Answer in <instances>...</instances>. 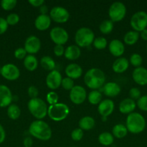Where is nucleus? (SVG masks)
<instances>
[{"label":"nucleus","mask_w":147,"mask_h":147,"mask_svg":"<svg viewBox=\"0 0 147 147\" xmlns=\"http://www.w3.org/2000/svg\"><path fill=\"white\" fill-rule=\"evenodd\" d=\"M29 133L33 137L41 141L49 140L52 136V131L49 125L41 120L32 122L29 126Z\"/></svg>","instance_id":"1"},{"label":"nucleus","mask_w":147,"mask_h":147,"mask_svg":"<svg viewBox=\"0 0 147 147\" xmlns=\"http://www.w3.org/2000/svg\"><path fill=\"white\" fill-rule=\"evenodd\" d=\"M84 83L88 88L93 90L100 88L105 82V76L99 68H91L85 74Z\"/></svg>","instance_id":"2"},{"label":"nucleus","mask_w":147,"mask_h":147,"mask_svg":"<svg viewBox=\"0 0 147 147\" xmlns=\"http://www.w3.org/2000/svg\"><path fill=\"white\" fill-rule=\"evenodd\" d=\"M146 120L144 116L139 113L133 112L128 115L126 118V126L128 131L131 134H138L144 131L146 128Z\"/></svg>","instance_id":"3"},{"label":"nucleus","mask_w":147,"mask_h":147,"mask_svg":"<svg viewBox=\"0 0 147 147\" xmlns=\"http://www.w3.org/2000/svg\"><path fill=\"white\" fill-rule=\"evenodd\" d=\"M27 108L30 113L38 120L43 119L48 114V108L46 103L42 99H30L27 103Z\"/></svg>","instance_id":"4"},{"label":"nucleus","mask_w":147,"mask_h":147,"mask_svg":"<svg viewBox=\"0 0 147 147\" xmlns=\"http://www.w3.org/2000/svg\"><path fill=\"white\" fill-rule=\"evenodd\" d=\"M69 113V108L63 103L51 105L48 108V115L51 120L61 121L66 119Z\"/></svg>","instance_id":"5"},{"label":"nucleus","mask_w":147,"mask_h":147,"mask_svg":"<svg viewBox=\"0 0 147 147\" xmlns=\"http://www.w3.org/2000/svg\"><path fill=\"white\" fill-rule=\"evenodd\" d=\"M95 40V34L91 29L82 27L75 34V42L78 47H84L90 45Z\"/></svg>","instance_id":"6"},{"label":"nucleus","mask_w":147,"mask_h":147,"mask_svg":"<svg viewBox=\"0 0 147 147\" xmlns=\"http://www.w3.org/2000/svg\"><path fill=\"white\" fill-rule=\"evenodd\" d=\"M108 14L111 21L113 22H120L125 17L126 14V7L125 4L120 1H115L112 3L109 8Z\"/></svg>","instance_id":"7"},{"label":"nucleus","mask_w":147,"mask_h":147,"mask_svg":"<svg viewBox=\"0 0 147 147\" xmlns=\"http://www.w3.org/2000/svg\"><path fill=\"white\" fill-rule=\"evenodd\" d=\"M130 23L134 31L141 32L147 27V13L144 11H137L132 16Z\"/></svg>","instance_id":"8"},{"label":"nucleus","mask_w":147,"mask_h":147,"mask_svg":"<svg viewBox=\"0 0 147 147\" xmlns=\"http://www.w3.org/2000/svg\"><path fill=\"white\" fill-rule=\"evenodd\" d=\"M0 75L8 80H15L20 77V72L14 64L7 63L0 68Z\"/></svg>","instance_id":"9"},{"label":"nucleus","mask_w":147,"mask_h":147,"mask_svg":"<svg viewBox=\"0 0 147 147\" xmlns=\"http://www.w3.org/2000/svg\"><path fill=\"white\" fill-rule=\"evenodd\" d=\"M50 37L52 41L56 45H63L69 39L68 32L63 28L60 27H53L50 32Z\"/></svg>","instance_id":"10"},{"label":"nucleus","mask_w":147,"mask_h":147,"mask_svg":"<svg viewBox=\"0 0 147 147\" xmlns=\"http://www.w3.org/2000/svg\"><path fill=\"white\" fill-rule=\"evenodd\" d=\"M69 97L72 103L76 105L82 104L86 98V92L84 88L81 86H75L70 90Z\"/></svg>","instance_id":"11"},{"label":"nucleus","mask_w":147,"mask_h":147,"mask_svg":"<svg viewBox=\"0 0 147 147\" xmlns=\"http://www.w3.org/2000/svg\"><path fill=\"white\" fill-rule=\"evenodd\" d=\"M50 17L57 23H65L69 20V13L63 7H55L50 10Z\"/></svg>","instance_id":"12"},{"label":"nucleus","mask_w":147,"mask_h":147,"mask_svg":"<svg viewBox=\"0 0 147 147\" xmlns=\"http://www.w3.org/2000/svg\"><path fill=\"white\" fill-rule=\"evenodd\" d=\"M62 76L59 71L53 70L48 73L46 77V85L51 90L57 89L61 86Z\"/></svg>","instance_id":"13"},{"label":"nucleus","mask_w":147,"mask_h":147,"mask_svg":"<svg viewBox=\"0 0 147 147\" xmlns=\"http://www.w3.org/2000/svg\"><path fill=\"white\" fill-rule=\"evenodd\" d=\"M41 47L40 40L36 36H30L26 39L24 42V50L27 53L30 55H33L37 53L40 50Z\"/></svg>","instance_id":"14"},{"label":"nucleus","mask_w":147,"mask_h":147,"mask_svg":"<svg viewBox=\"0 0 147 147\" xmlns=\"http://www.w3.org/2000/svg\"><path fill=\"white\" fill-rule=\"evenodd\" d=\"M12 98L10 89L5 85H0V107L4 108L11 105Z\"/></svg>","instance_id":"15"},{"label":"nucleus","mask_w":147,"mask_h":147,"mask_svg":"<svg viewBox=\"0 0 147 147\" xmlns=\"http://www.w3.org/2000/svg\"><path fill=\"white\" fill-rule=\"evenodd\" d=\"M133 80L139 86L147 85V69L144 67H135L132 73Z\"/></svg>","instance_id":"16"},{"label":"nucleus","mask_w":147,"mask_h":147,"mask_svg":"<svg viewBox=\"0 0 147 147\" xmlns=\"http://www.w3.org/2000/svg\"><path fill=\"white\" fill-rule=\"evenodd\" d=\"M115 105L110 99H105L98 105V112L102 117H108L112 114L114 111Z\"/></svg>","instance_id":"17"},{"label":"nucleus","mask_w":147,"mask_h":147,"mask_svg":"<svg viewBox=\"0 0 147 147\" xmlns=\"http://www.w3.org/2000/svg\"><path fill=\"white\" fill-rule=\"evenodd\" d=\"M109 51L115 57H120L124 53L125 46L119 40H112L109 44Z\"/></svg>","instance_id":"18"},{"label":"nucleus","mask_w":147,"mask_h":147,"mask_svg":"<svg viewBox=\"0 0 147 147\" xmlns=\"http://www.w3.org/2000/svg\"><path fill=\"white\" fill-rule=\"evenodd\" d=\"M51 23V19L50 16L47 14H40L37 16V18L35 21V26L36 29L40 31H44L48 30L50 26Z\"/></svg>","instance_id":"19"},{"label":"nucleus","mask_w":147,"mask_h":147,"mask_svg":"<svg viewBox=\"0 0 147 147\" xmlns=\"http://www.w3.org/2000/svg\"><path fill=\"white\" fill-rule=\"evenodd\" d=\"M104 94L108 97H115L120 93V86L115 82H109L104 85L102 88Z\"/></svg>","instance_id":"20"},{"label":"nucleus","mask_w":147,"mask_h":147,"mask_svg":"<svg viewBox=\"0 0 147 147\" xmlns=\"http://www.w3.org/2000/svg\"><path fill=\"white\" fill-rule=\"evenodd\" d=\"M65 73L68 78L71 79H77L81 77L83 73L82 67L76 63H71L66 66Z\"/></svg>","instance_id":"21"},{"label":"nucleus","mask_w":147,"mask_h":147,"mask_svg":"<svg viewBox=\"0 0 147 147\" xmlns=\"http://www.w3.org/2000/svg\"><path fill=\"white\" fill-rule=\"evenodd\" d=\"M135 107H136V103L135 100L128 98L120 102L119 105V111L123 114H130L133 112Z\"/></svg>","instance_id":"22"},{"label":"nucleus","mask_w":147,"mask_h":147,"mask_svg":"<svg viewBox=\"0 0 147 147\" xmlns=\"http://www.w3.org/2000/svg\"><path fill=\"white\" fill-rule=\"evenodd\" d=\"M129 67V62L125 57H119L114 61L112 64V70L116 73H122L126 71Z\"/></svg>","instance_id":"23"},{"label":"nucleus","mask_w":147,"mask_h":147,"mask_svg":"<svg viewBox=\"0 0 147 147\" xmlns=\"http://www.w3.org/2000/svg\"><path fill=\"white\" fill-rule=\"evenodd\" d=\"M81 55L80 48L77 45H70L65 50L64 56L69 60H75Z\"/></svg>","instance_id":"24"},{"label":"nucleus","mask_w":147,"mask_h":147,"mask_svg":"<svg viewBox=\"0 0 147 147\" xmlns=\"http://www.w3.org/2000/svg\"><path fill=\"white\" fill-rule=\"evenodd\" d=\"M38 62L37 58L33 55H29L24 59V66L29 71H34L37 69Z\"/></svg>","instance_id":"25"},{"label":"nucleus","mask_w":147,"mask_h":147,"mask_svg":"<svg viewBox=\"0 0 147 147\" xmlns=\"http://www.w3.org/2000/svg\"><path fill=\"white\" fill-rule=\"evenodd\" d=\"M95 121L93 118L90 116H84L80 119L79 122V128L82 130L88 131L92 129L95 126Z\"/></svg>","instance_id":"26"},{"label":"nucleus","mask_w":147,"mask_h":147,"mask_svg":"<svg viewBox=\"0 0 147 147\" xmlns=\"http://www.w3.org/2000/svg\"><path fill=\"white\" fill-rule=\"evenodd\" d=\"M140 34L136 31H129L124 35V42L128 45H133L138 42Z\"/></svg>","instance_id":"27"},{"label":"nucleus","mask_w":147,"mask_h":147,"mask_svg":"<svg viewBox=\"0 0 147 147\" xmlns=\"http://www.w3.org/2000/svg\"><path fill=\"white\" fill-rule=\"evenodd\" d=\"M112 134L115 137L118 139H122L128 134V129L125 125L119 123V124H116L112 128Z\"/></svg>","instance_id":"28"},{"label":"nucleus","mask_w":147,"mask_h":147,"mask_svg":"<svg viewBox=\"0 0 147 147\" xmlns=\"http://www.w3.org/2000/svg\"><path fill=\"white\" fill-rule=\"evenodd\" d=\"M40 65L45 70L52 71L56 67V63L53 60V59L51 58L50 56H43L40 59Z\"/></svg>","instance_id":"29"},{"label":"nucleus","mask_w":147,"mask_h":147,"mask_svg":"<svg viewBox=\"0 0 147 147\" xmlns=\"http://www.w3.org/2000/svg\"><path fill=\"white\" fill-rule=\"evenodd\" d=\"M98 141L103 146H110L114 142V137L109 132H103L98 137Z\"/></svg>","instance_id":"30"},{"label":"nucleus","mask_w":147,"mask_h":147,"mask_svg":"<svg viewBox=\"0 0 147 147\" xmlns=\"http://www.w3.org/2000/svg\"><path fill=\"white\" fill-rule=\"evenodd\" d=\"M21 114V110L20 107L16 104H11L8 106L7 109V115L9 118L12 120H16L18 119Z\"/></svg>","instance_id":"31"},{"label":"nucleus","mask_w":147,"mask_h":147,"mask_svg":"<svg viewBox=\"0 0 147 147\" xmlns=\"http://www.w3.org/2000/svg\"><path fill=\"white\" fill-rule=\"evenodd\" d=\"M102 93L97 90L91 91L88 95V100L92 105L99 104L102 101Z\"/></svg>","instance_id":"32"},{"label":"nucleus","mask_w":147,"mask_h":147,"mask_svg":"<svg viewBox=\"0 0 147 147\" xmlns=\"http://www.w3.org/2000/svg\"><path fill=\"white\" fill-rule=\"evenodd\" d=\"M113 22L110 20H106L101 22L99 25V30L103 34H109L113 30Z\"/></svg>","instance_id":"33"},{"label":"nucleus","mask_w":147,"mask_h":147,"mask_svg":"<svg viewBox=\"0 0 147 147\" xmlns=\"http://www.w3.org/2000/svg\"><path fill=\"white\" fill-rule=\"evenodd\" d=\"M94 47L98 50H103L108 45V41L105 37H99L95 39L93 42Z\"/></svg>","instance_id":"34"},{"label":"nucleus","mask_w":147,"mask_h":147,"mask_svg":"<svg viewBox=\"0 0 147 147\" xmlns=\"http://www.w3.org/2000/svg\"><path fill=\"white\" fill-rule=\"evenodd\" d=\"M143 63V58L141 55H140L138 53H133L131 55L130 57V63L133 66L135 67H141V64Z\"/></svg>","instance_id":"35"},{"label":"nucleus","mask_w":147,"mask_h":147,"mask_svg":"<svg viewBox=\"0 0 147 147\" xmlns=\"http://www.w3.org/2000/svg\"><path fill=\"white\" fill-rule=\"evenodd\" d=\"M17 3L16 0H2L1 1V7L4 10L10 11L16 7Z\"/></svg>","instance_id":"36"},{"label":"nucleus","mask_w":147,"mask_h":147,"mask_svg":"<svg viewBox=\"0 0 147 147\" xmlns=\"http://www.w3.org/2000/svg\"><path fill=\"white\" fill-rule=\"evenodd\" d=\"M61 86L65 90H71L74 86V83L73 79L69 78L66 77L62 79L61 81Z\"/></svg>","instance_id":"37"},{"label":"nucleus","mask_w":147,"mask_h":147,"mask_svg":"<svg viewBox=\"0 0 147 147\" xmlns=\"http://www.w3.org/2000/svg\"><path fill=\"white\" fill-rule=\"evenodd\" d=\"M6 21H7L8 25H15L20 21V17L18 14H15V13H12L7 16L6 18Z\"/></svg>","instance_id":"38"},{"label":"nucleus","mask_w":147,"mask_h":147,"mask_svg":"<svg viewBox=\"0 0 147 147\" xmlns=\"http://www.w3.org/2000/svg\"><path fill=\"white\" fill-rule=\"evenodd\" d=\"M136 105L140 110L147 112V95L141 96L137 100Z\"/></svg>","instance_id":"39"},{"label":"nucleus","mask_w":147,"mask_h":147,"mask_svg":"<svg viewBox=\"0 0 147 147\" xmlns=\"http://www.w3.org/2000/svg\"><path fill=\"white\" fill-rule=\"evenodd\" d=\"M46 100H47L48 103L50 104V106L51 105H54L58 103V100H59V96L56 93L52 91L50 92L47 94L46 96Z\"/></svg>","instance_id":"40"},{"label":"nucleus","mask_w":147,"mask_h":147,"mask_svg":"<svg viewBox=\"0 0 147 147\" xmlns=\"http://www.w3.org/2000/svg\"><path fill=\"white\" fill-rule=\"evenodd\" d=\"M71 136V139L75 142H79V141L82 140L84 136L83 130L81 129L80 128L74 129V130L72 131Z\"/></svg>","instance_id":"41"},{"label":"nucleus","mask_w":147,"mask_h":147,"mask_svg":"<svg viewBox=\"0 0 147 147\" xmlns=\"http://www.w3.org/2000/svg\"><path fill=\"white\" fill-rule=\"evenodd\" d=\"M129 96L132 100H138L141 97V90L138 88H132L129 90Z\"/></svg>","instance_id":"42"},{"label":"nucleus","mask_w":147,"mask_h":147,"mask_svg":"<svg viewBox=\"0 0 147 147\" xmlns=\"http://www.w3.org/2000/svg\"><path fill=\"white\" fill-rule=\"evenodd\" d=\"M14 57L17 59H19V60H22V59H24L27 56V52L24 50V48H22V47H20V48H17V50H15L14 51Z\"/></svg>","instance_id":"43"},{"label":"nucleus","mask_w":147,"mask_h":147,"mask_svg":"<svg viewBox=\"0 0 147 147\" xmlns=\"http://www.w3.org/2000/svg\"><path fill=\"white\" fill-rule=\"evenodd\" d=\"M27 93H28V96H30V98L31 99L37 98L39 95L38 89L35 86H30L28 88V89H27Z\"/></svg>","instance_id":"44"},{"label":"nucleus","mask_w":147,"mask_h":147,"mask_svg":"<svg viewBox=\"0 0 147 147\" xmlns=\"http://www.w3.org/2000/svg\"><path fill=\"white\" fill-rule=\"evenodd\" d=\"M8 24H7L6 19L0 17V35L4 34L8 29Z\"/></svg>","instance_id":"45"},{"label":"nucleus","mask_w":147,"mask_h":147,"mask_svg":"<svg viewBox=\"0 0 147 147\" xmlns=\"http://www.w3.org/2000/svg\"><path fill=\"white\" fill-rule=\"evenodd\" d=\"M53 52H54L55 55L58 56V57H61L63 55H64L65 50L63 48V45H56L53 49Z\"/></svg>","instance_id":"46"},{"label":"nucleus","mask_w":147,"mask_h":147,"mask_svg":"<svg viewBox=\"0 0 147 147\" xmlns=\"http://www.w3.org/2000/svg\"><path fill=\"white\" fill-rule=\"evenodd\" d=\"M28 2L35 7H40L43 5L45 1L43 0H29Z\"/></svg>","instance_id":"47"},{"label":"nucleus","mask_w":147,"mask_h":147,"mask_svg":"<svg viewBox=\"0 0 147 147\" xmlns=\"http://www.w3.org/2000/svg\"><path fill=\"white\" fill-rule=\"evenodd\" d=\"M6 138V133L4 127L0 124V144L4 142Z\"/></svg>","instance_id":"48"},{"label":"nucleus","mask_w":147,"mask_h":147,"mask_svg":"<svg viewBox=\"0 0 147 147\" xmlns=\"http://www.w3.org/2000/svg\"><path fill=\"white\" fill-rule=\"evenodd\" d=\"M33 141L31 137H26L24 138V141H23V144L24 147H31L33 146Z\"/></svg>","instance_id":"49"},{"label":"nucleus","mask_w":147,"mask_h":147,"mask_svg":"<svg viewBox=\"0 0 147 147\" xmlns=\"http://www.w3.org/2000/svg\"><path fill=\"white\" fill-rule=\"evenodd\" d=\"M140 37H141V39L143 40L147 41V29H145V30L141 32V33H140Z\"/></svg>","instance_id":"50"},{"label":"nucleus","mask_w":147,"mask_h":147,"mask_svg":"<svg viewBox=\"0 0 147 147\" xmlns=\"http://www.w3.org/2000/svg\"><path fill=\"white\" fill-rule=\"evenodd\" d=\"M48 11V9L46 5L43 4L40 7V12L41 13V14H46Z\"/></svg>","instance_id":"51"},{"label":"nucleus","mask_w":147,"mask_h":147,"mask_svg":"<svg viewBox=\"0 0 147 147\" xmlns=\"http://www.w3.org/2000/svg\"><path fill=\"white\" fill-rule=\"evenodd\" d=\"M146 52H147V45H146Z\"/></svg>","instance_id":"52"}]
</instances>
